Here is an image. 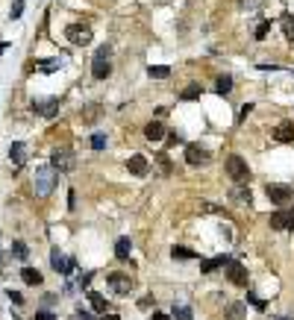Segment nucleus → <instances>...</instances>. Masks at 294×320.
<instances>
[{
    "instance_id": "obj_1",
    "label": "nucleus",
    "mask_w": 294,
    "mask_h": 320,
    "mask_svg": "<svg viewBox=\"0 0 294 320\" xmlns=\"http://www.w3.org/2000/svg\"><path fill=\"white\" fill-rule=\"evenodd\" d=\"M53 185H56V170L53 168H38L33 176V191L35 197H47L53 191Z\"/></svg>"
},
{
    "instance_id": "obj_2",
    "label": "nucleus",
    "mask_w": 294,
    "mask_h": 320,
    "mask_svg": "<svg viewBox=\"0 0 294 320\" xmlns=\"http://www.w3.org/2000/svg\"><path fill=\"white\" fill-rule=\"evenodd\" d=\"M226 173H229V179L236 185H247V179H250V168H247V162L242 156H229L226 159Z\"/></svg>"
},
{
    "instance_id": "obj_3",
    "label": "nucleus",
    "mask_w": 294,
    "mask_h": 320,
    "mask_svg": "<svg viewBox=\"0 0 294 320\" xmlns=\"http://www.w3.org/2000/svg\"><path fill=\"white\" fill-rule=\"evenodd\" d=\"M91 74H94V80H106V77L112 74V62H109V47H100V50L94 53V59H91Z\"/></svg>"
},
{
    "instance_id": "obj_4",
    "label": "nucleus",
    "mask_w": 294,
    "mask_h": 320,
    "mask_svg": "<svg viewBox=\"0 0 294 320\" xmlns=\"http://www.w3.org/2000/svg\"><path fill=\"white\" fill-rule=\"evenodd\" d=\"M271 229H294V209H279L268 218Z\"/></svg>"
},
{
    "instance_id": "obj_5",
    "label": "nucleus",
    "mask_w": 294,
    "mask_h": 320,
    "mask_svg": "<svg viewBox=\"0 0 294 320\" xmlns=\"http://www.w3.org/2000/svg\"><path fill=\"white\" fill-rule=\"evenodd\" d=\"M65 38H68L71 44H91V30L88 27H83V24H71L68 30H65Z\"/></svg>"
},
{
    "instance_id": "obj_6",
    "label": "nucleus",
    "mask_w": 294,
    "mask_h": 320,
    "mask_svg": "<svg viewBox=\"0 0 294 320\" xmlns=\"http://www.w3.org/2000/svg\"><path fill=\"white\" fill-rule=\"evenodd\" d=\"M265 194H268V200L271 203H291V197H294V191L288 185H279V182H271V185L265 188Z\"/></svg>"
},
{
    "instance_id": "obj_7",
    "label": "nucleus",
    "mask_w": 294,
    "mask_h": 320,
    "mask_svg": "<svg viewBox=\"0 0 294 320\" xmlns=\"http://www.w3.org/2000/svg\"><path fill=\"white\" fill-rule=\"evenodd\" d=\"M50 165H53V170H74L77 159H74L71 150H53L50 153Z\"/></svg>"
},
{
    "instance_id": "obj_8",
    "label": "nucleus",
    "mask_w": 294,
    "mask_h": 320,
    "mask_svg": "<svg viewBox=\"0 0 294 320\" xmlns=\"http://www.w3.org/2000/svg\"><path fill=\"white\" fill-rule=\"evenodd\" d=\"M106 282H109V288H112L115 294H130V291H133V279H130V273H109Z\"/></svg>"
},
{
    "instance_id": "obj_9",
    "label": "nucleus",
    "mask_w": 294,
    "mask_h": 320,
    "mask_svg": "<svg viewBox=\"0 0 294 320\" xmlns=\"http://www.w3.org/2000/svg\"><path fill=\"white\" fill-rule=\"evenodd\" d=\"M50 265H53V270H59L62 276H71L74 268H77V262H74V259H65L59 250H53V253H50Z\"/></svg>"
},
{
    "instance_id": "obj_10",
    "label": "nucleus",
    "mask_w": 294,
    "mask_h": 320,
    "mask_svg": "<svg viewBox=\"0 0 294 320\" xmlns=\"http://www.w3.org/2000/svg\"><path fill=\"white\" fill-rule=\"evenodd\" d=\"M186 162H189L191 168H197V165H206L209 162V153L200 147V144H189L186 147Z\"/></svg>"
},
{
    "instance_id": "obj_11",
    "label": "nucleus",
    "mask_w": 294,
    "mask_h": 320,
    "mask_svg": "<svg viewBox=\"0 0 294 320\" xmlns=\"http://www.w3.org/2000/svg\"><path fill=\"white\" fill-rule=\"evenodd\" d=\"M56 109H59V100H56V97H50V100H33V112L41 115V118H53Z\"/></svg>"
},
{
    "instance_id": "obj_12",
    "label": "nucleus",
    "mask_w": 294,
    "mask_h": 320,
    "mask_svg": "<svg viewBox=\"0 0 294 320\" xmlns=\"http://www.w3.org/2000/svg\"><path fill=\"white\" fill-rule=\"evenodd\" d=\"M226 268H229L226 276H229V282H232V285H247V270H244V265H239V262H232V259H229V262H226Z\"/></svg>"
},
{
    "instance_id": "obj_13",
    "label": "nucleus",
    "mask_w": 294,
    "mask_h": 320,
    "mask_svg": "<svg viewBox=\"0 0 294 320\" xmlns=\"http://www.w3.org/2000/svg\"><path fill=\"white\" fill-rule=\"evenodd\" d=\"M127 168H130V173H136V176H144V173L150 170V165H147V159H144L141 153H136V156H130Z\"/></svg>"
},
{
    "instance_id": "obj_14",
    "label": "nucleus",
    "mask_w": 294,
    "mask_h": 320,
    "mask_svg": "<svg viewBox=\"0 0 294 320\" xmlns=\"http://www.w3.org/2000/svg\"><path fill=\"white\" fill-rule=\"evenodd\" d=\"M224 320H247V305L244 303H229L224 308Z\"/></svg>"
},
{
    "instance_id": "obj_15",
    "label": "nucleus",
    "mask_w": 294,
    "mask_h": 320,
    "mask_svg": "<svg viewBox=\"0 0 294 320\" xmlns=\"http://www.w3.org/2000/svg\"><path fill=\"white\" fill-rule=\"evenodd\" d=\"M274 138H277V141H282V144L294 141V120H282V123L277 126V133H274Z\"/></svg>"
},
{
    "instance_id": "obj_16",
    "label": "nucleus",
    "mask_w": 294,
    "mask_h": 320,
    "mask_svg": "<svg viewBox=\"0 0 294 320\" xmlns=\"http://www.w3.org/2000/svg\"><path fill=\"white\" fill-rule=\"evenodd\" d=\"M144 138H147V141H162V138H165V126H162L159 120H150V123L144 126Z\"/></svg>"
},
{
    "instance_id": "obj_17",
    "label": "nucleus",
    "mask_w": 294,
    "mask_h": 320,
    "mask_svg": "<svg viewBox=\"0 0 294 320\" xmlns=\"http://www.w3.org/2000/svg\"><path fill=\"white\" fill-rule=\"evenodd\" d=\"M229 200L232 203H244V206H247V203H253V194H250V188L247 185H236L232 191H229Z\"/></svg>"
},
{
    "instance_id": "obj_18",
    "label": "nucleus",
    "mask_w": 294,
    "mask_h": 320,
    "mask_svg": "<svg viewBox=\"0 0 294 320\" xmlns=\"http://www.w3.org/2000/svg\"><path fill=\"white\" fill-rule=\"evenodd\" d=\"M9 159H12L15 165H24V159H27V144H24V141H12V147H9Z\"/></svg>"
},
{
    "instance_id": "obj_19",
    "label": "nucleus",
    "mask_w": 294,
    "mask_h": 320,
    "mask_svg": "<svg viewBox=\"0 0 294 320\" xmlns=\"http://www.w3.org/2000/svg\"><path fill=\"white\" fill-rule=\"evenodd\" d=\"M130 250H133V241H130L127 235L115 241V255H118L121 262H127V259H130Z\"/></svg>"
},
{
    "instance_id": "obj_20",
    "label": "nucleus",
    "mask_w": 294,
    "mask_h": 320,
    "mask_svg": "<svg viewBox=\"0 0 294 320\" xmlns=\"http://www.w3.org/2000/svg\"><path fill=\"white\" fill-rule=\"evenodd\" d=\"M226 262H229L226 255H215V259H206V262L200 265V273H215L218 268H224Z\"/></svg>"
},
{
    "instance_id": "obj_21",
    "label": "nucleus",
    "mask_w": 294,
    "mask_h": 320,
    "mask_svg": "<svg viewBox=\"0 0 294 320\" xmlns=\"http://www.w3.org/2000/svg\"><path fill=\"white\" fill-rule=\"evenodd\" d=\"M21 279H24L27 285H41V273H38L35 268H24L21 270Z\"/></svg>"
},
{
    "instance_id": "obj_22",
    "label": "nucleus",
    "mask_w": 294,
    "mask_h": 320,
    "mask_svg": "<svg viewBox=\"0 0 294 320\" xmlns=\"http://www.w3.org/2000/svg\"><path fill=\"white\" fill-rule=\"evenodd\" d=\"M86 297H88V303H91V308H94V311H100V314H106V300L100 297V294H97V291H88Z\"/></svg>"
},
{
    "instance_id": "obj_23",
    "label": "nucleus",
    "mask_w": 294,
    "mask_h": 320,
    "mask_svg": "<svg viewBox=\"0 0 294 320\" xmlns=\"http://www.w3.org/2000/svg\"><path fill=\"white\" fill-rule=\"evenodd\" d=\"M215 91L218 94H229L232 91V77H218L215 80Z\"/></svg>"
},
{
    "instance_id": "obj_24",
    "label": "nucleus",
    "mask_w": 294,
    "mask_h": 320,
    "mask_svg": "<svg viewBox=\"0 0 294 320\" xmlns=\"http://www.w3.org/2000/svg\"><path fill=\"white\" fill-rule=\"evenodd\" d=\"M147 74L156 77V80H165V77H171V68H168V65H150V68H147Z\"/></svg>"
},
{
    "instance_id": "obj_25",
    "label": "nucleus",
    "mask_w": 294,
    "mask_h": 320,
    "mask_svg": "<svg viewBox=\"0 0 294 320\" xmlns=\"http://www.w3.org/2000/svg\"><path fill=\"white\" fill-rule=\"evenodd\" d=\"M282 35H285L288 41H294V15L282 18Z\"/></svg>"
},
{
    "instance_id": "obj_26",
    "label": "nucleus",
    "mask_w": 294,
    "mask_h": 320,
    "mask_svg": "<svg viewBox=\"0 0 294 320\" xmlns=\"http://www.w3.org/2000/svg\"><path fill=\"white\" fill-rule=\"evenodd\" d=\"M12 255H15V259H21V262H24V259H27V255H30V247H27V244H24V241H15V244H12Z\"/></svg>"
},
{
    "instance_id": "obj_27",
    "label": "nucleus",
    "mask_w": 294,
    "mask_h": 320,
    "mask_svg": "<svg viewBox=\"0 0 294 320\" xmlns=\"http://www.w3.org/2000/svg\"><path fill=\"white\" fill-rule=\"evenodd\" d=\"M200 94H203V88H200V85H197V83H191L189 88L183 91V100H197Z\"/></svg>"
},
{
    "instance_id": "obj_28",
    "label": "nucleus",
    "mask_w": 294,
    "mask_h": 320,
    "mask_svg": "<svg viewBox=\"0 0 294 320\" xmlns=\"http://www.w3.org/2000/svg\"><path fill=\"white\" fill-rule=\"evenodd\" d=\"M194 314H191L189 305H173V320H191Z\"/></svg>"
},
{
    "instance_id": "obj_29",
    "label": "nucleus",
    "mask_w": 294,
    "mask_h": 320,
    "mask_svg": "<svg viewBox=\"0 0 294 320\" xmlns=\"http://www.w3.org/2000/svg\"><path fill=\"white\" fill-rule=\"evenodd\" d=\"M62 68V59H41V71L44 74H53V71H59Z\"/></svg>"
},
{
    "instance_id": "obj_30",
    "label": "nucleus",
    "mask_w": 294,
    "mask_h": 320,
    "mask_svg": "<svg viewBox=\"0 0 294 320\" xmlns=\"http://www.w3.org/2000/svg\"><path fill=\"white\" fill-rule=\"evenodd\" d=\"M268 33H271V21H262L259 27L253 30V38H256V41H262V38H265Z\"/></svg>"
},
{
    "instance_id": "obj_31",
    "label": "nucleus",
    "mask_w": 294,
    "mask_h": 320,
    "mask_svg": "<svg viewBox=\"0 0 294 320\" xmlns=\"http://www.w3.org/2000/svg\"><path fill=\"white\" fill-rule=\"evenodd\" d=\"M247 303L253 305V308H256V311H265V308H268V303H265V300H259V297H256V294H247Z\"/></svg>"
},
{
    "instance_id": "obj_32",
    "label": "nucleus",
    "mask_w": 294,
    "mask_h": 320,
    "mask_svg": "<svg viewBox=\"0 0 294 320\" xmlns=\"http://www.w3.org/2000/svg\"><path fill=\"white\" fill-rule=\"evenodd\" d=\"M103 147H106V135H100V133L91 135V150H103Z\"/></svg>"
},
{
    "instance_id": "obj_33",
    "label": "nucleus",
    "mask_w": 294,
    "mask_h": 320,
    "mask_svg": "<svg viewBox=\"0 0 294 320\" xmlns=\"http://www.w3.org/2000/svg\"><path fill=\"white\" fill-rule=\"evenodd\" d=\"M171 255H173V259H194V253H191V250H186V247H173Z\"/></svg>"
},
{
    "instance_id": "obj_34",
    "label": "nucleus",
    "mask_w": 294,
    "mask_h": 320,
    "mask_svg": "<svg viewBox=\"0 0 294 320\" xmlns=\"http://www.w3.org/2000/svg\"><path fill=\"white\" fill-rule=\"evenodd\" d=\"M6 297H9V300H12L15 305L24 303V294H21V291H6Z\"/></svg>"
},
{
    "instance_id": "obj_35",
    "label": "nucleus",
    "mask_w": 294,
    "mask_h": 320,
    "mask_svg": "<svg viewBox=\"0 0 294 320\" xmlns=\"http://www.w3.org/2000/svg\"><path fill=\"white\" fill-rule=\"evenodd\" d=\"M71 320H94V317H91L88 311H83V308H77V311H74V317H71Z\"/></svg>"
},
{
    "instance_id": "obj_36",
    "label": "nucleus",
    "mask_w": 294,
    "mask_h": 320,
    "mask_svg": "<svg viewBox=\"0 0 294 320\" xmlns=\"http://www.w3.org/2000/svg\"><path fill=\"white\" fill-rule=\"evenodd\" d=\"M250 112H253V103H244V106H242V112H239V120H244L247 115H250Z\"/></svg>"
},
{
    "instance_id": "obj_37",
    "label": "nucleus",
    "mask_w": 294,
    "mask_h": 320,
    "mask_svg": "<svg viewBox=\"0 0 294 320\" xmlns=\"http://www.w3.org/2000/svg\"><path fill=\"white\" fill-rule=\"evenodd\" d=\"M91 279H94V273H83V276H80V288H88Z\"/></svg>"
},
{
    "instance_id": "obj_38",
    "label": "nucleus",
    "mask_w": 294,
    "mask_h": 320,
    "mask_svg": "<svg viewBox=\"0 0 294 320\" xmlns=\"http://www.w3.org/2000/svg\"><path fill=\"white\" fill-rule=\"evenodd\" d=\"M159 165H162V170H165V173H171V162H168V156H165V153L159 156Z\"/></svg>"
},
{
    "instance_id": "obj_39",
    "label": "nucleus",
    "mask_w": 294,
    "mask_h": 320,
    "mask_svg": "<svg viewBox=\"0 0 294 320\" xmlns=\"http://www.w3.org/2000/svg\"><path fill=\"white\" fill-rule=\"evenodd\" d=\"M35 320H56V314H50V311H35Z\"/></svg>"
},
{
    "instance_id": "obj_40",
    "label": "nucleus",
    "mask_w": 294,
    "mask_h": 320,
    "mask_svg": "<svg viewBox=\"0 0 294 320\" xmlns=\"http://www.w3.org/2000/svg\"><path fill=\"white\" fill-rule=\"evenodd\" d=\"M97 115H100V112H97V106H88V112H86V120H94V118H97Z\"/></svg>"
},
{
    "instance_id": "obj_41",
    "label": "nucleus",
    "mask_w": 294,
    "mask_h": 320,
    "mask_svg": "<svg viewBox=\"0 0 294 320\" xmlns=\"http://www.w3.org/2000/svg\"><path fill=\"white\" fill-rule=\"evenodd\" d=\"M21 12H24V3H21V0H18L15 6H12V18H21Z\"/></svg>"
},
{
    "instance_id": "obj_42",
    "label": "nucleus",
    "mask_w": 294,
    "mask_h": 320,
    "mask_svg": "<svg viewBox=\"0 0 294 320\" xmlns=\"http://www.w3.org/2000/svg\"><path fill=\"white\" fill-rule=\"evenodd\" d=\"M177 141H183V135L177 133V130H173V133H168V144H177Z\"/></svg>"
},
{
    "instance_id": "obj_43",
    "label": "nucleus",
    "mask_w": 294,
    "mask_h": 320,
    "mask_svg": "<svg viewBox=\"0 0 294 320\" xmlns=\"http://www.w3.org/2000/svg\"><path fill=\"white\" fill-rule=\"evenodd\" d=\"M56 303V294H44V305H53Z\"/></svg>"
},
{
    "instance_id": "obj_44",
    "label": "nucleus",
    "mask_w": 294,
    "mask_h": 320,
    "mask_svg": "<svg viewBox=\"0 0 294 320\" xmlns=\"http://www.w3.org/2000/svg\"><path fill=\"white\" fill-rule=\"evenodd\" d=\"M242 6H247V9H253V6H259V0H242Z\"/></svg>"
},
{
    "instance_id": "obj_45",
    "label": "nucleus",
    "mask_w": 294,
    "mask_h": 320,
    "mask_svg": "<svg viewBox=\"0 0 294 320\" xmlns=\"http://www.w3.org/2000/svg\"><path fill=\"white\" fill-rule=\"evenodd\" d=\"M153 320H171L168 314H162V311H153Z\"/></svg>"
},
{
    "instance_id": "obj_46",
    "label": "nucleus",
    "mask_w": 294,
    "mask_h": 320,
    "mask_svg": "<svg viewBox=\"0 0 294 320\" xmlns=\"http://www.w3.org/2000/svg\"><path fill=\"white\" fill-rule=\"evenodd\" d=\"M100 320H118V317H115V314H103Z\"/></svg>"
},
{
    "instance_id": "obj_47",
    "label": "nucleus",
    "mask_w": 294,
    "mask_h": 320,
    "mask_svg": "<svg viewBox=\"0 0 294 320\" xmlns=\"http://www.w3.org/2000/svg\"><path fill=\"white\" fill-rule=\"evenodd\" d=\"M277 320H291V317H277Z\"/></svg>"
}]
</instances>
